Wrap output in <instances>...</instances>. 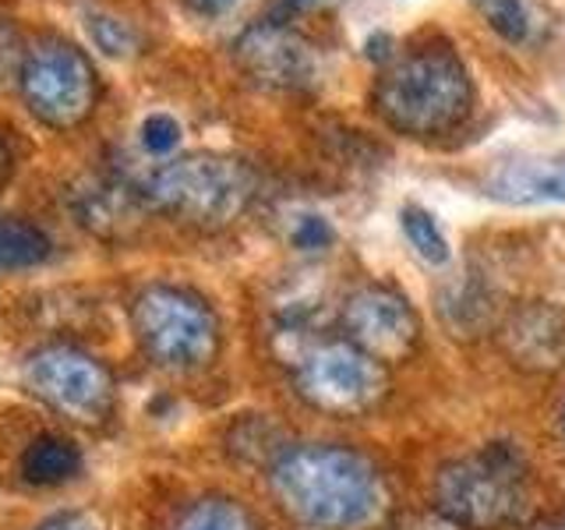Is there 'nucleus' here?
Returning <instances> with one entry per match:
<instances>
[{
	"mask_svg": "<svg viewBox=\"0 0 565 530\" xmlns=\"http://www.w3.org/2000/svg\"><path fill=\"white\" fill-rule=\"evenodd\" d=\"M269 485L279 509L311 530H364L388 506L385 477L358 449L290 446L269 464Z\"/></svg>",
	"mask_w": 565,
	"mask_h": 530,
	"instance_id": "obj_1",
	"label": "nucleus"
},
{
	"mask_svg": "<svg viewBox=\"0 0 565 530\" xmlns=\"http://www.w3.org/2000/svg\"><path fill=\"white\" fill-rule=\"evenodd\" d=\"M375 110L403 135H446L473 110V78L452 46H417L382 71L375 82Z\"/></svg>",
	"mask_w": 565,
	"mask_h": 530,
	"instance_id": "obj_2",
	"label": "nucleus"
},
{
	"mask_svg": "<svg viewBox=\"0 0 565 530\" xmlns=\"http://www.w3.org/2000/svg\"><path fill=\"white\" fill-rule=\"evenodd\" d=\"M141 202L163 216L199 226L223 230L241 220L258 194V177L244 159L223 152H184L149 170L141 184Z\"/></svg>",
	"mask_w": 565,
	"mask_h": 530,
	"instance_id": "obj_3",
	"label": "nucleus"
},
{
	"mask_svg": "<svg viewBox=\"0 0 565 530\" xmlns=\"http://www.w3.org/2000/svg\"><path fill=\"white\" fill-rule=\"evenodd\" d=\"M435 509L467 530L523 523L534 509V477L526 456L509 442H491L452 459L435 477Z\"/></svg>",
	"mask_w": 565,
	"mask_h": 530,
	"instance_id": "obj_4",
	"label": "nucleus"
},
{
	"mask_svg": "<svg viewBox=\"0 0 565 530\" xmlns=\"http://www.w3.org/2000/svg\"><path fill=\"white\" fill-rule=\"evenodd\" d=\"M131 329L146 358L159 368L194 371L220 353V322L199 294L170 283L146 287L131 305Z\"/></svg>",
	"mask_w": 565,
	"mask_h": 530,
	"instance_id": "obj_5",
	"label": "nucleus"
},
{
	"mask_svg": "<svg viewBox=\"0 0 565 530\" xmlns=\"http://www.w3.org/2000/svg\"><path fill=\"white\" fill-rule=\"evenodd\" d=\"M22 385L29 396L78 428H99L114 417L117 406L114 371L88 350L71 343L32 350L22 364Z\"/></svg>",
	"mask_w": 565,
	"mask_h": 530,
	"instance_id": "obj_6",
	"label": "nucleus"
},
{
	"mask_svg": "<svg viewBox=\"0 0 565 530\" xmlns=\"http://www.w3.org/2000/svg\"><path fill=\"white\" fill-rule=\"evenodd\" d=\"M294 385L318 414L364 417L388 396V371L343 336H318L294 361Z\"/></svg>",
	"mask_w": 565,
	"mask_h": 530,
	"instance_id": "obj_7",
	"label": "nucleus"
},
{
	"mask_svg": "<svg viewBox=\"0 0 565 530\" xmlns=\"http://www.w3.org/2000/svg\"><path fill=\"white\" fill-rule=\"evenodd\" d=\"M18 82H22L32 117H40L50 128H78L96 106L93 61L75 43L57 40V35H46L22 53Z\"/></svg>",
	"mask_w": 565,
	"mask_h": 530,
	"instance_id": "obj_8",
	"label": "nucleus"
},
{
	"mask_svg": "<svg viewBox=\"0 0 565 530\" xmlns=\"http://www.w3.org/2000/svg\"><path fill=\"white\" fill-rule=\"evenodd\" d=\"M340 329L343 340H350L367 358H375L382 364L406 361L420 340V318L414 305L399 290L382 287V283L353 290L343 300Z\"/></svg>",
	"mask_w": 565,
	"mask_h": 530,
	"instance_id": "obj_9",
	"label": "nucleus"
},
{
	"mask_svg": "<svg viewBox=\"0 0 565 530\" xmlns=\"http://www.w3.org/2000/svg\"><path fill=\"white\" fill-rule=\"evenodd\" d=\"M237 57L247 75L269 88H305L318 75L315 50L287 25V18L247 25L237 40Z\"/></svg>",
	"mask_w": 565,
	"mask_h": 530,
	"instance_id": "obj_10",
	"label": "nucleus"
},
{
	"mask_svg": "<svg viewBox=\"0 0 565 530\" xmlns=\"http://www.w3.org/2000/svg\"><path fill=\"white\" fill-rule=\"evenodd\" d=\"M499 343L505 358L534 375H552L565 368V308L555 305H520L502 329Z\"/></svg>",
	"mask_w": 565,
	"mask_h": 530,
	"instance_id": "obj_11",
	"label": "nucleus"
},
{
	"mask_svg": "<svg viewBox=\"0 0 565 530\" xmlns=\"http://www.w3.org/2000/svg\"><path fill=\"white\" fill-rule=\"evenodd\" d=\"M488 191L502 202H565V152L505 163L494 170Z\"/></svg>",
	"mask_w": 565,
	"mask_h": 530,
	"instance_id": "obj_12",
	"label": "nucleus"
},
{
	"mask_svg": "<svg viewBox=\"0 0 565 530\" xmlns=\"http://www.w3.org/2000/svg\"><path fill=\"white\" fill-rule=\"evenodd\" d=\"M141 194L117 181H93L78 191V220L103 237H124L141 220Z\"/></svg>",
	"mask_w": 565,
	"mask_h": 530,
	"instance_id": "obj_13",
	"label": "nucleus"
},
{
	"mask_svg": "<svg viewBox=\"0 0 565 530\" xmlns=\"http://www.w3.org/2000/svg\"><path fill=\"white\" fill-rule=\"evenodd\" d=\"M82 470V453L64 435H40L22 453V474L29 485H64Z\"/></svg>",
	"mask_w": 565,
	"mask_h": 530,
	"instance_id": "obj_14",
	"label": "nucleus"
},
{
	"mask_svg": "<svg viewBox=\"0 0 565 530\" xmlns=\"http://www.w3.org/2000/svg\"><path fill=\"white\" fill-rule=\"evenodd\" d=\"M50 258V237L22 216H0V273L32 269Z\"/></svg>",
	"mask_w": 565,
	"mask_h": 530,
	"instance_id": "obj_15",
	"label": "nucleus"
},
{
	"mask_svg": "<svg viewBox=\"0 0 565 530\" xmlns=\"http://www.w3.org/2000/svg\"><path fill=\"white\" fill-rule=\"evenodd\" d=\"M170 530H258V523L237 499L205 495V499H194L177 512Z\"/></svg>",
	"mask_w": 565,
	"mask_h": 530,
	"instance_id": "obj_16",
	"label": "nucleus"
},
{
	"mask_svg": "<svg viewBox=\"0 0 565 530\" xmlns=\"http://www.w3.org/2000/svg\"><path fill=\"white\" fill-rule=\"evenodd\" d=\"M399 223H403L406 241H411V247L424 262H428V265H446L449 262V241H446V234H441L438 220L431 216L428 209L406 205L399 212Z\"/></svg>",
	"mask_w": 565,
	"mask_h": 530,
	"instance_id": "obj_17",
	"label": "nucleus"
},
{
	"mask_svg": "<svg viewBox=\"0 0 565 530\" xmlns=\"http://www.w3.org/2000/svg\"><path fill=\"white\" fill-rule=\"evenodd\" d=\"M473 4L488 18V25L499 35H505L509 43H526L534 35L530 0H473Z\"/></svg>",
	"mask_w": 565,
	"mask_h": 530,
	"instance_id": "obj_18",
	"label": "nucleus"
},
{
	"mask_svg": "<svg viewBox=\"0 0 565 530\" xmlns=\"http://www.w3.org/2000/svg\"><path fill=\"white\" fill-rule=\"evenodd\" d=\"M88 35H93V43L103 53H110V57H124V53H131L138 43L135 29L110 14H88Z\"/></svg>",
	"mask_w": 565,
	"mask_h": 530,
	"instance_id": "obj_19",
	"label": "nucleus"
},
{
	"mask_svg": "<svg viewBox=\"0 0 565 530\" xmlns=\"http://www.w3.org/2000/svg\"><path fill=\"white\" fill-rule=\"evenodd\" d=\"M177 141H181V128H177V120L167 117V114H152L141 124V146L156 156H167L177 149Z\"/></svg>",
	"mask_w": 565,
	"mask_h": 530,
	"instance_id": "obj_20",
	"label": "nucleus"
},
{
	"mask_svg": "<svg viewBox=\"0 0 565 530\" xmlns=\"http://www.w3.org/2000/svg\"><path fill=\"white\" fill-rule=\"evenodd\" d=\"M332 237H335L332 226L322 216H300L294 223V234H290L294 247H300V252H326V247L332 244Z\"/></svg>",
	"mask_w": 565,
	"mask_h": 530,
	"instance_id": "obj_21",
	"label": "nucleus"
},
{
	"mask_svg": "<svg viewBox=\"0 0 565 530\" xmlns=\"http://www.w3.org/2000/svg\"><path fill=\"white\" fill-rule=\"evenodd\" d=\"M40 530H99V523L88 512H57Z\"/></svg>",
	"mask_w": 565,
	"mask_h": 530,
	"instance_id": "obj_22",
	"label": "nucleus"
},
{
	"mask_svg": "<svg viewBox=\"0 0 565 530\" xmlns=\"http://www.w3.org/2000/svg\"><path fill=\"white\" fill-rule=\"evenodd\" d=\"M403 530H467V527H463V523H456V520H449V517H441V512L435 509V512H420V517L406 520Z\"/></svg>",
	"mask_w": 565,
	"mask_h": 530,
	"instance_id": "obj_23",
	"label": "nucleus"
},
{
	"mask_svg": "<svg viewBox=\"0 0 565 530\" xmlns=\"http://www.w3.org/2000/svg\"><path fill=\"white\" fill-rule=\"evenodd\" d=\"M14 61L22 64V53H18V43H14L11 29L0 25V78H4V71H11Z\"/></svg>",
	"mask_w": 565,
	"mask_h": 530,
	"instance_id": "obj_24",
	"label": "nucleus"
},
{
	"mask_svg": "<svg viewBox=\"0 0 565 530\" xmlns=\"http://www.w3.org/2000/svg\"><path fill=\"white\" fill-rule=\"evenodd\" d=\"M184 4L191 8V11H199V14H220V11H226L234 0H184Z\"/></svg>",
	"mask_w": 565,
	"mask_h": 530,
	"instance_id": "obj_25",
	"label": "nucleus"
},
{
	"mask_svg": "<svg viewBox=\"0 0 565 530\" xmlns=\"http://www.w3.org/2000/svg\"><path fill=\"white\" fill-rule=\"evenodd\" d=\"M11 170H14V159H11V149H8V141L0 138V191L8 188L11 181Z\"/></svg>",
	"mask_w": 565,
	"mask_h": 530,
	"instance_id": "obj_26",
	"label": "nucleus"
},
{
	"mask_svg": "<svg viewBox=\"0 0 565 530\" xmlns=\"http://www.w3.org/2000/svg\"><path fill=\"white\" fill-rule=\"evenodd\" d=\"M562 432H565V414H562Z\"/></svg>",
	"mask_w": 565,
	"mask_h": 530,
	"instance_id": "obj_27",
	"label": "nucleus"
}]
</instances>
